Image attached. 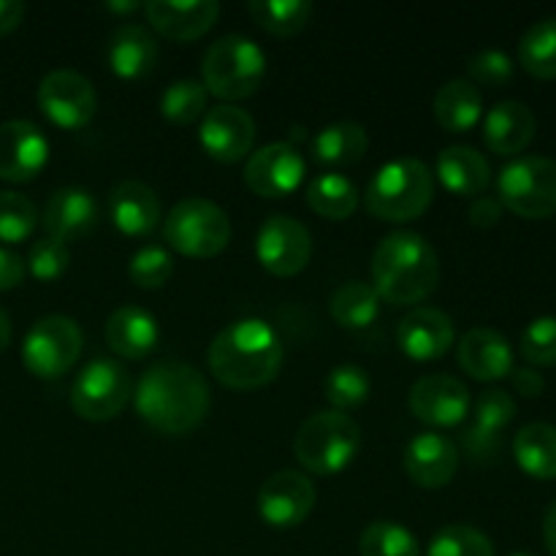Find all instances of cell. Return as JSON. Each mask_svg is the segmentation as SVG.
<instances>
[{"mask_svg":"<svg viewBox=\"0 0 556 556\" xmlns=\"http://www.w3.org/2000/svg\"><path fill=\"white\" fill-rule=\"evenodd\" d=\"M136 413L161 434H188L210 413L206 378L185 362H157L136 386Z\"/></svg>","mask_w":556,"mask_h":556,"instance_id":"cell-1","label":"cell"},{"mask_svg":"<svg viewBox=\"0 0 556 556\" xmlns=\"http://www.w3.org/2000/svg\"><path fill=\"white\" fill-rule=\"evenodd\" d=\"M206 358L217 383L233 391H255L269 386L280 372L282 345L266 320L244 318L212 340Z\"/></svg>","mask_w":556,"mask_h":556,"instance_id":"cell-2","label":"cell"},{"mask_svg":"<svg viewBox=\"0 0 556 556\" xmlns=\"http://www.w3.org/2000/svg\"><path fill=\"white\" fill-rule=\"evenodd\" d=\"M438 253L421 233H389L372 255V288L389 304L424 302L438 288Z\"/></svg>","mask_w":556,"mask_h":556,"instance_id":"cell-3","label":"cell"},{"mask_svg":"<svg viewBox=\"0 0 556 556\" xmlns=\"http://www.w3.org/2000/svg\"><path fill=\"white\" fill-rule=\"evenodd\" d=\"M434 199L432 172L418 157H396L378 168L364 190V206L372 217L407 223L421 217Z\"/></svg>","mask_w":556,"mask_h":556,"instance_id":"cell-4","label":"cell"},{"mask_svg":"<svg viewBox=\"0 0 556 556\" xmlns=\"http://www.w3.org/2000/svg\"><path fill=\"white\" fill-rule=\"evenodd\" d=\"M362 448V429L348 413L324 410L309 416L293 440L299 465L313 476H337L356 459Z\"/></svg>","mask_w":556,"mask_h":556,"instance_id":"cell-5","label":"cell"},{"mask_svg":"<svg viewBox=\"0 0 556 556\" xmlns=\"http://www.w3.org/2000/svg\"><path fill=\"white\" fill-rule=\"evenodd\" d=\"M201 74L206 92L223 98V101H244L255 96L266 74V58L244 36H223L206 49Z\"/></svg>","mask_w":556,"mask_h":556,"instance_id":"cell-6","label":"cell"},{"mask_svg":"<svg viewBox=\"0 0 556 556\" xmlns=\"http://www.w3.org/2000/svg\"><path fill=\"white\" fill-rule=\"evenodd\" d=\"M163 237L168 248L177 250L179 255L212 258V255H220L231 242V220L215 201L190 195L172 206L163 223Z\"/></svg>","mask_w":556,"mask_h":556,"instance_id":"cell-7","label":"cell"},{"mask_svg":"<svg viewBox=\"0 0 556 556\" xmlns=\"http://www.w3.org/2000/svg\"><path fill=\"white\" fill-rule=\"evenodd\" d=\"M497 193L503 210L525 220L556 215V161L543 155L516 157L500 172Z\"/></svg>","mask_w":556,"mask_h":556,"instance_id":"cell-8","label":"cell"},{"mask_svg":"<svg viewBox=\"0 0 556 556\" xmlns=\"http://www.w3.org/2000/svg\"><path fill=\"white\" fill-rule=\"evenodd\" d=\"M81 329L65 315H47L36 320L22 342V362L38 378H60L81 356Z\"/></svg>","mask_w":556,"mask_h":556,"instance_id":"cell-9","label":"cell"},{"mask_svg":"<svg viewBox=\"0 0 556 556\" xmlns=\"http://www.w3.org/2000/svg\"><path fill=\"white\" fill-rule=\"evenodd\" d=\"M130 375L112 358L90 362L74 380L71 405L85 421H112L130 400Z\"/></svg>","mask_w":556,"mask_h":556,"instance_id":"cell-10","label":"cell"},{"mask_svg":"<svg viewBox=\"0 0 556 556\" xmlns=\"http://www.w3.org/2000/svg\"><path fill=\"white\" fill-rule=\"evenodd\" d=\"M38 106L49 123L65 130H79L96 117L98 96L87 76L76 71H49L38 85Z\"/></svg>","mask_w":556,"mask_h":556,"instance_id":"cell-11","label":"cell"},{"mask_svg":"<svg viewBox=\"0 0 556 556\" xmlns=\"http://www.w3.org/2000/svg\"><path fill=\"white\" fill-rule=\"evenodd\" d=\"M255 255L269 275L293 277L307 269L313 258V237L304 223L288 215H271L258 228Z\"/></svg>","mask_w":556,"mask_h":556,"instance_id":"cell-12","label":"cell"},{"mask_svg":"<svg viewBox=\"0 0 556 556\" xmlns=\"http://www.w3.org/2000/svg\"><path fill=\"white\" fill-rule=\"evenodd\" d=\"M315 508V486L304 472L280 470L266 478L258 489L261 519L277 530H291L307 521Z\"/></svg>","mask_w":556,"mask_h":556,"instance_id":"cell-13","label":"cell"},{"mask_svg":"<svg viewBox=\"0 0 556 556\" xmlns=\"http://www.w3.org/2000/svg\"><path fill=\"white\" fill-rule=\"evenodd\" d=\"M304 157L291 141H275L253 152L244 166V182L255 195L286 199L302 185Z\"/></svg>","mask_w":556,"mask_h":556,"instance_id":"cell-14","label":"cell"},{"mask_svg":"<svg viewBox=\"0 0 556 556\" xmlns=\"http://www.w3.org/2000/svg\"><path fill=\"white\" fill-rule=\"evenodd\" d=\"M413 416L429 427H456L470 413V391L454 375H427L407 394Z\"/></svg>","mask_w":556,"mask_h":556,"instance_id":"cell-15","label":"cell"},{"mask_svg":"<svg viewBox=\"0 0 556 556\" xmlns=\"http://www.w3.org/2000/svg\"><path fill=\"white\" fill-rule=\"evenodd\" d=\"M49 157L47 136L30 119H9L0 125V179L30 182Z\"/></svg>","mask_w":556,"mask_h":556,"instance_id":"cell-16","label":"cell"},{"mask_svg":"<svg viewBox=\"0 0 556 556\" xmlns=\"http://www.w3.org/2000/svg\"><path fill=\"white\" fill-rule=\"evenodd\" d=\"M199 136L206 155L220 163H239L255 144V119L244 109L220 103L204 114Z\"/></svg>","mask_w":556,"mask_h":556,"instance_id":"cell-17","label":"cell"},{"mask_svg":"<svg viewBox=\"0 0 556 556\" xmlns=\"http://www.w3.org/2000/svg\"><path fill=\"white\" fill-rule=\"evenodd\" d=\"M402 353L416 362L443 358L454 345V320L434 307H413L396 329Z\"/></svg>","mask_w":556,"mask_h":556,"instance_id":"cell-18","label":"cell"},{"mask_svg":"<svg viewBox=\"0 0 556 556\" xmlns=\"http://www.w3.org/2000/svg\"><path fill=\"white\" fill-rule=\"evenodd\" d=\"M405 470L424 489H443L459 470V448L440 432H424L407 443Z\"/></svg>","mask_w":556,"mask_h":556,"instance_id":"cell-19","label":"cell"},{"mask_svg":"<svg viewBox=\"0 0 556 556\" xmlns=\"http://www.w3.org/2000/svg\"><path fill=\"white\" fill-rule=\"evenodd\" d=\"M456 358H459V367L481 383L503 380L514 372V348L500 331L486 329V326L470 329L462 337Z\"/></svg>","mask_w":556,"mask_h":556,"instance_id":"cell-20","label":"cell"},{"mask_svg":"<svg viewBox=\"0 0 556 556\" xmlns=\"http://www.w3.org/2000/svg\"><path fill=\"white\" fill-rule=\"evenodd\" d=\"M147 20L161 36L172 41H195L206 36L220 16L215 0H193V3H174V0H152L144 5Z\"/></svg>","mask_w":556,"mask_h":556,"instance_id":"cell-21","label":"cell"},{"mask_svg":"<svg viewBox=\"0 0 556 556\" xmlns=\"http://www.w3.org/2000/svg\"><path fill=\"white\" fill-rule=\"evenodd\" d=\"M98 223V204L87 190L63 188L52 193V199L43 206V228L49 239L58 242H81L90 237Z\"/></svg>","mask_w":556,"mask_h":556,"instance_id":"cell-22","label":"cell"},{"mask_svg":"<svg viewBox=\"0 0 556 556\" xmlns=\"http://www.w3.org/2000/svg\"><path fill=\"white\" fill-rule=\"evenodd\" d=\"M516 416V402L508 391H483L476 400L472 427L465 432V448L472 459H486L497 454L500 438Z\"/></svg>","mask_w":556,"mask_h":556,"instance_id":"cell-23","label":"cell"},{"mask_svg":"<svg viewBox=\"0 0 556 556\" xmlns=\"http://www.w3.org/2000/svg\"><path fill=\"white\" fill-rule=\"evenodd\" d=\"M109 215L125 237H150L161 223V199L144 182L125 179L109 193Z\"/></svg>","mask_w":556,"mask_h":556,"instance_id":"cell-24","label":"cell"},{"mask_svg":"<svg viewBox=\"0 0 556 556\" xmlns=\"http://www.w3.org/2000/svg\"><path fill=\"white\" fill-rule=\"evenodd\" d=\"M535 114L521 101H500L483 119V141L494 155H519L535 139Z\"/></svg>","mask_w":556,"mask_h":556,"instance_id":"cell-25","label":"cell"},{"mask_svg":"<svg viewBox=\"0 0 556 556\" xmlns=\"http://www.w3.org/2000/svg\"><path fill=\"white\" fill-rule=\"evenodd\" d=\"M157 340H161L157 320L147 309L136 307V304H125V307L114 309L112 318L106 320V345L117 356L130 358V362L150 356L155 351Z\"/></svg>","mask_w":556,"mask_h":556,"instance_id":"cell-26","label":"cell"},{"mask_svg":"<svg viewBox=\"0 0 556 556\" xmlns=\"http://www.w3.org/2000/svg\"><path fill=\"white\" fill-rule=\"evenodd\" d=\"M438 177L445 190H451L454 195L472 199V195H481L489 188L492 168H489V161L478 150L454 144L445 147L438 155Z\"/></svg>","mask_w":556,"mask_h":556,"instance_id":"cell-27","label":"cell"},{"mask_svg":"<svg viewBox=\"0 0 556 556\" xmlns=\"http://www.w3.org/2000/svg\"><path fill=\"white\" fill-rule=\"evenodd\" d=\"M109 65L119 79H141L157 63V41L144 25H123L109 41Z\"/></svg>","mask_w":556,"mask_h":556,"instance_id":"cell-28","label":"cell"},{"mask_svg":"<svg viewBox=\"0 0 556 556\" xmlns=\"http://www.w3.org/2000/svg\"><path fill=\"white\" fill-rule=\"evenodd\" d=\"M483 114V98L470 79H451L434 96V119L448 134H467Z\"/></svg>","mask_w":556,"mask_h":556,"instance_id":"cell-29","label":"cell"},{"mask_svg":"<svg viewBox=\"0 0 556 556\" xmlns=\"http://www.w3.org/2000/svg\"><path fill=\"white\" fill-rule=\"evenodd\" d=\"M514 456L521 470L535 481L556 478V427L552 424H527L514 440Z\"/></svg>","mask_w":556,"mask_h":556,"instance_id":"cell-30","label":"cell"},{"mask_svg":"<svg viewBox=\"0 0 556 556\" xmlns=\"http://www.w3.org/2000/svg\"><path fill=\"white\" fill-rule=\"evenodd\" d=\"M369 136L358 123H331L313 139L315 161L324 166H353L367 155Z\"/></svg>","mask_w":556,"mask_h":556,"instance_id":"cell-31","label":"cell"},{"mask_svg":"<svg viewBox=\"0 0 556 556\" xmlns=\"http://www.w3.org/2000/svg\"><path fill=\"white\" fill-rule=\"evenodd\" d=\"M307 204L326 220H348L358 210V190L342 174L326 172L307 185Z\"/></svg>","mask_w":556,"mask_h":556,"instance_id":"cell-32","label":"cell"},{"mask_svg":"<svg viewBox=\"0 0 556 556\" xmlns=\"http://www.w3.org/2000/svg\"><path fill=\"white\" fill-rule=\"evenodd\" d=\"M380 302L383 299L378 296V291L369 282H345L331 296V318L342 329H367L378 318Z\"/></svg>","mask_w":556,"mask_h":556,"instance_id":"cell-33","label":"cell"},{"mask_svg":"<svg viewBox=\"0 0 556 556\" xmlns=\"http://www.w3.org/2000/svg\"><path fill=\"white\" fill-rule=\"evenodd\" d=\"M248 11L271 36H296L313 20L309 0H250Z\"/></svg>","mask_w":556,"mask_h":556,"instance_id":"cell-34","label":"cell"},{"mask_svg":"<svg viewBox=\"0 0 556 556\" xmlns=\"http://www.w3.org/2000/svg\"><path fill=\"white\" fill-rule=\"evenodd\" d=\"M519 63L535 79H556V16L535 22L521 36Z\"/></svg>","mask_w":556,"mask_h":556,"instance_id":"cell-35","label":"cell"},{"mask_svg":"<svg viewBox=\"0 0 556 556\" xmlns=\"http://www.w3.org/2000/svg\"><path fill=\"white\" fill-rule=\"evenodd\" d=\"M324 396L337 413L356 410L369 400V375L358 364H340L326 375Z\"/></svg>","mask_w":556,"mask_h":556,"instance_id":"cell-36","label":"cell"},{"mask_svg":"<svg viewBox=\"0 0 556 556\" xmlns=\"http://www.w3.org/2000/svg\"><path fill=\"white\" fill-rule=\"evenodd\" d=\"M362 556H421V543L396 521H372L358 541Z\"/></svg>","mask_w":556,"mask_h":556,"instance_id":"cell-37","label":"cell"},{"mask_svg":"<svg viewBox=\"0 0 556 556\" xmlns=\"http://www.w3.org/2000/svg\"><path fill=\"white\" fill-rule=\"evenodd\" d=\"M206 87L195 79H179L163 92L161 114L174 125H193L201 114H206Z\"/></svg>","mask_w":556,"mask_h":556,"instance_id":"cell-38","label":"cell"},{"mask_svg":"<svg viewBox=\"0 0 556 556\" xmlns=\"http://www.w3.org/2000/svg\"><path fill=\"white\" fill-rule=\"evenodd\" d=\"M427 556H494V543L470 525H448L432 538Z\"/></svg>","mask_w":556,"mask_h":556,"instance_id":"cell-39","label":"cell"},{"mask_svg":"<svg viewBox=\"0 0 556 556\" xmlns=\"http://www.w3.org/2000/svg\"><path fill=\"white\" fill-rule=\"evenodd\" d=\"M36 206L27 195L14 190H0V242H22L36 228Z\"/></svg>","mask_w":556,"mask_h":556,"instance_id":"cell-40","label":"cell"},{"mask_svg":"<svg viewBox=\"0 0 556 556\" xmlns=\"http://www.w3.org/2000/svg\"><path fill=\"white\" fill-rule=\"evenodd\" d=\"M519 351L532 367H554L556 364V318L532 320L525 329L519 342Z\"/></svg>","mask_w":556,"mask_h":556,"instance_id":"cell-41","label":"cell"},{"mask_svg":"<svg viewBox=\"0 0 556 556\" xmlns=\"http://www.w3.org/2000/svg\"><path fill=\"white\" fill-rule=\"evenodd\" d=\"M172 255L163 248H157V244L141 248L128 264L130 282H136L139 288H163L168 282V277H172Z\"/></svg>","mask_w":556,"mask_h":556,"instance_id":"cell-42","label":"cell"},{"mask_svg":"<svg viewBox=\"0 0 556 556\" xmlns=\"http://www.w3.org/2000/svg\"><path fill=\"white\" fill-rule=\"evenodd\" d=\"M68 261H71V253L63 242L43 237L30 244V253H27V269H30V275L36 277V280L52 282L65 275Z\"/></svg>","mask_w":556,"mask_h":556,"instance_id":"cell-43","label":"cell"},{"mask_svg":"<svg viewBox=\"0 0 556 556\" xmlns=\"http://www.w3.org/2000/svg\"><path fill=\"white\" fill-rule=\"evenodd\" d=\"M467 74L478 85L500 87L505 81H510V76H514V60L505 52H500V49H486V52H478L476 58H470Z\"/></svg>","mask_w":556,"mask_h":556,"instance_id":"cell-44","label":"cell"},{"mask_svg":"<svg viewBox=\"0 0 556 556\" xmlns=\"http://www.w3.org/2000/svg\"><path fill=\"white\" fill-rule=\"evenodd\" d=\"M25 261L9 248H0V291H11L25 280Z\"/></svg>","mask_w":556,"mask_h":556,"instance_id":"cell-45","label":"cell"},{"mask_svg":"<svg viewBox=\"0 0 556 556\" xmlns=\"http://www.w3.org/2000/svg\"><path fill=\"white\" fill-rule=\"evenodd\" d=\"M500 217H503V204L500 199H492V195H478L470 204V223L478 228H492L497 226Z\"/></svg>","mask_w":556,"mask_h":556,"instance_id":"cell-46","label":"cell"},{"mask_svg":"<svg viewBox=\"0 0 556 556\" xmlns=\"http://www.w3.org/2000/svg\"><path fill=\"white\" fill-rule=\"evenodd\" d=\"M514 375V389L519 391L521 396H541L543 394V386H546V380H543V375L538 372V369H530V367H521L516 369Z\"/></svg>","mask_w":556,"mask_h":556,"instance_id":"cell-47","label":"cell"},{"mask_svg":"<svg viewBox=\"0 0 556 556\" xmlns=\"http://www.w3.org/2000/svg\"><path fill=\"white\" fill-rule=\"evenodd\" d=\"M25 5L20 0H0V36H9L11 30L22 25Z\"/></svg>","mask_w":556,"mask_h":556,"instance_id":"cell-48","label":"cell"},{"mask_svg":"<svg viewBox=\"0 0 556 556\" xmlns=\"http://www.w3.org/2000/svg\"><path fill=\"white\" fill-rule=\"evenodd\" d=\"M543 541H546L548 554L556 556V503L548 508L546 519H543Z\"/></svg>","mask_w":556,"mask_h":556,"instance_id":"cell-49","label":"cell"},{"mask_svg":"<svg viewBox=\"0 0 556 556\" xmlns=\"http://www.w3.org/2000/svg\"><path fill=\"white\" fill-rule=\"evenodd\" d=\"M9 342H11V318L5 315V309L0 307V353L9 348Z\"/></svg>","mask_w":556,"mask_h":556,"instance_id":"cell-50","label":"cell"},{"mask_svg":"<svg viewBox=\"0 0 556 556\" xmlns=\"http://www.w3.org/2000/svg\"><path fill=\"white\" fill-rule=\"evenodd\" d=\"M109 9L114 11H136V9H144L141 3H109Z\"/></svg>","mask_w":556,"mask_h":556,"instance_id":"cell-51","label":"cell"},{"mask_svg":"<svg viewBox=\"0 0 556 556\" xmlns=\"http://www.w3.org/2000/svg\"><path fill=\"white\" fill-rule=\"evenodd\" d=\"M514 556H535V554H514Z\"/></svg>","mask_w":556,"mask_h":556,"instance_id":"cell-52","label":"cell"}]
</instances>
